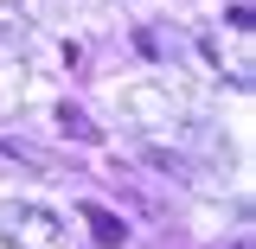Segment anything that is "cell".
<instances>
[{
  "instance_id": "obj_1",
  "label": "cell",
  "mask_w": 256,
  "mask_h": 249,
  "mask_svg": "<svg viewBox=\"0 0 256 249\" xmlns=\"http://www.w3.org/2000/svg\"><path fill=\"white\" fill-rule=\"evenodd\" d=\"M84 224H90V237H96L102 249H116V243L128 237V224L116 218V211H102V205H84Z\"/></svg>"
},
{
  "instance_id": "obj_2",
  "label": "cell",
  "mask_w": 256,
  "mask_h": 249,
  "mask_svg": "<svg viewBox=\"0 0 256 249\" xmlns=\"http://www.w3.org/2000/svg\"><path fill=\"white\" fill-rule=\"evenodd\" d=\"M64 128H70V134H77V141H90V134H96V128L84 122V115H77V109H64Z\"/></svg>"
}]
</instances>
